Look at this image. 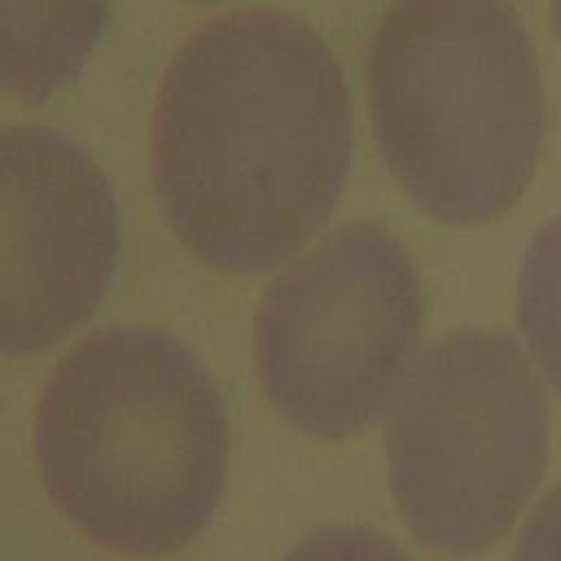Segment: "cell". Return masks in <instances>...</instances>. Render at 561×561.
<instances>
[{
    "instance_id": "cell-12",
    "label": "cell",
    "mask_w": 561,
    "mask_h": 561,
    "mask_svg": "<svg viewBox=\"0 0 561 561\" xmlns=\"http://www.w3.org/2000/svg\"><path fill=\"white\" fill-rule=\"evenodd\" d=\"M193 2H206V4H213V2H230V0H193Z\"/></svg>"
},
{
    "instance_id": "cell-2",
    "label": "cell",
    "mask_w": 561,
    "mask_h": 561,
    "mask_svg": "<svg viewBox=\"0 0 561 561\" xmlns=\"http://www.w3.org/2000/svg\"><path fill=\"white\" fill-rule=\"evenodd\" d=\"M33 440L57 508L121 554L191 543L230 469L213 375L180 340L140 324L103 327L66 353L44 386Z\"/></svg>"
},
{
    "instance_id": "cell-8",
    "label": "cell",
    "mask_w": 561,
    "mask_h": 561,
    "mask_svg": "<svg viewBox=\"0 0 561 561\" xmlns=\"http://www.w3.org/2000/svg\"><path fill=\"white\" fill-rule=\"evenodd\" d=\"M517 322L537 366L561 392V215L533 237L524 254Z\"/></svg>"
},
{
    "instance_id": "cell-11",
    "label": "cell",
    "mask_w": 561,
    "mask_h": 561,
    "mask_svg": "<svg viewBox=\"0 0 561 561\" xmlns=\"http://www.w3.org/2000/svg\"><path fill=\"white\" fill-rule=\"evenodd\" d=\"M550 11H552L554 33L561 37V0H550Z\"/></svg>"
},
{
    "instance_id": "cell-5",
    "label": "cell",
    "mask_w": 561,
    "mask_h": 561,
    "mask_svg": "<svg viewBox=\"0 0 561 561\" xmlns=\"http://www.w3.org/2000/svg\"><path fill=\"white\" fill-rule=\"evenodd\" d=\"M423 287L399 239L375 221L327 234L265 291L254 322L263 390L305 434L368 430L408 379Z\"/></svg>"
},
{
    "instance_id": "cell-1",
    "label": "cell",
    "mask_w": 561,
    "mask_h": 561,
    "mask_svg": "<svg viewBox=\"0 0 561 561\" xmlns=\"http://www.w3.org/2000/svg\"><path fill=\"white\" fill-rule=\"evenodd\" d=\"M351 156L344 72L298 15H219L162 77L156 195L173 237L210 270L263 274L296 254L335 208Z\"/></svg>"
},
{
    "instance_id": "cell-4",
    "label": "cell",
    "mask_w": 561,
    "mask_h": 561,
    "mask_svg": "<svg viewBox=\"0 0 561 561\" xmlns=\"http://www.w3.org/2000/svg\"><path fill=\"white\" fill-rule=\"evenodd\" d=\"M548 451L546 392L506 333L440 337L392 403V497L410 533L436 552L469 557L493 546L541 482Z\"/></svg>"
},
{
    "instance_id": "cell-10",
    "label": "cell",
    "mask_w": 561,
    "mask_h": 561,
    "mask_svg": "<svg viewBox=\"0 0 561 561\" xmlns=\"http://www.w3.org/2000/svg\"><path fill=\"white\" fill-rule=\"evenodd\" d=\"M513 561H561V482L528 515L517 537Z\"/></svg>"
},
{
    "instance_id": "cell-7",
    "label": "cell",
    "mask_w": 561,
    "mask_h": 561,
    "mask_svg": "<svg viewBox=\"0 0 561 561\" xmlns=\"http://www.w3.org/2000/svg\"><path fill=\"white\" fill-rule=\"evenodd\" d=\"M110 0H0V92L44 103L94 53Z\"/></svg>"
},
{
    "instance_id": "cell-9",
    "label": "cell",
    "mask_w": 561,
    "mask_h": 561,
    "mask_svg": "<svg viewBox=\"0 0 561 561\" xmlns=\"http://www.w3.org/2000/svg\"><path fill=\"white\" fill-rule=\"evenodd\" d=\"M283 561H414L397 541L383 533L340 524L327 526L296 543Z\"/></svg>"
},
{
    "instance_id": "cell-3",
    "label": "cell",
    "mask_w": 561,
    "mask_h": 561,
    "mask_svg": "<svg viewBox=\"0 0 561 561\" xmlns=\"http://www.w3.org/2000/svg\"><path fill=\"white\" fill-rule=\"evenodd\" d=\"M366 96L390 175L427 217L480 226L524 195L543 88L508 0H394L368 46Z\"/></svg>"
},
{
    "instance_id": "cell-6",
    "label": "cell",
    "mask_w": 561,
    "mask_h": 561,
    "mask_svg": "<svg viewBox=\"0 0 561 561\" xmlns=\"http://www.w3.org/2000/svg\"><path fill=\"white\" fill-rule=\"evenodd\" d=\"M118 259V206L92 156L50 127H0V355L68 337L105 298Z\"/></svg>"
}]
</instances>
